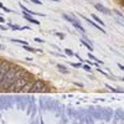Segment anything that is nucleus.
<instances>
[{"instance_id": "nucleus-1", "label": "nucleus", "mask_w": 124, "mask_h": 124, "mask_svg": "<svg viewBox=\"0 0 124 124\" xmlns=\"http://www.w3.org/2000/svg\"><path fill=\"white\" fill-rule=\"evenodd\" d=\"M21 68L23 67H20L17 65H13L11 66V68L6 72V75L3 77L1 81H0V91H9L10 89V87L13 86L15 79L17 78V73H19V71Z\"/></svg>"}, {"instance_id": "nucleus-2", "label": "nucleus", "mask_w": 124, "mask_h": 124, "mask_svg": "<svg viewBox=\"0 0 124 124\" xmlns=\"http://www.w3.org/2000/svg\"><path fill=\"white\" fill-rule=\"evenodd\" d=\"M30 78H31V75L29 73L25 68H21V70L19 71V73H17V78L15 79V82L13 83V86L10 87L9 91H11V92H19V91H21L30 82Z\"/></svg>"}, {"instance_id": "nucleus-3", "label": "nucleus", "mask_w": 124, "mask_h": 124, "mask_svg": "<svg viewBox=\"0 0 124 124\" xmlns=\"http://www.w3.org/2000/svg\"><path fill=\"white\" fill-rule=\"evenodd\" d=\"M47 91V86L42 79H36L34 81L32 88H31V92H45Z\"/></svg>"}, {"instance_id": "nucleus-4", "label": "nucleus", "mask_w": 124, "mask_h": 124, "mask_svg": "<svg viewBox=\"0 0 124 124\" xmlns=\"http://www.w3.org/2000/svg\"><path fill=\"white\" fill-rule=\"evenodd\" d=\"M70 15L72 16V23H71V24L73 25V26H75L76 29H78V30L81 31L82 34H86V30H85V27H83V26L81 25V23H79V20H78V19H77V17H76L75 15H72V14H70Z\"/></svg>"}, {"instance_id": "nucleus-5", "label": "nucleus", "mask_w": 124, "mask_h": 124, "mask_svg": "<svg viewBox=\"0 0 124 124\" xmlns=\"http://www.w3.org/2000/svg\"><path fill=\"white\" fill-rule=\"evenodd\" d=\"M19 6L23 9V11L24 13H26V14H30V15H32V16H45V14H42V13H35V11H32V10H30V9H27L24 4H21V3H19Z\"/></svg>"}, {"instance_id": "nucleus-6", "label": "nucleus", "mask_w": 124, "mask_h": 124, "mask_svg": "<svg viewBox=\"0 0 124 124\" xmlns=\"http://www.w3.org/2000/svg\"><path fill=\"white\" fill-rule=\"evenodd\" d=\"M94 8L98 10L99 13H102V14H104V15H112V11L108 9V8H106L104 5H102V4H94Z\"/></svg>"}, {"instance_id": "nucleus-7", "label": "nucleus", "mask_w": 124, "mask_h": 124, "mask_svg": "<svg viewBox=\"0 0 124 124\" xmlns=\"http://www.w3.org/2000/svg\"><path fill=\"white\" fill-rule=\"evenodd\" d=\"M79 16H81L82 19H83V20H86V21H87L88 24H91V25H92L93 27H96L97 30H99V31H101V32H103V34H106V30H104V29H103L102 26H99L98 24H96L94 21H93V20H89V19H87V17H85L83 15H79Z\"/></svg>"}, {"instance_id": "nucleus-8", "label": "nucleus", "mask_w": 124, "mask_h": 124, "mask_svg": "<svg viewBox=\"0 0 124 124\" xmlns=\"http://www.w3.org/2000/svg\"><path fill=\"white\" fill-rule=\"evenodd\" d=\"M23 15H24V17L27 20L29 23H31V24H35V25H40V21H39V20H35V19L32 17V15L26 14V13H24V11H23Z\"/></svg>"}, {"instance_id": "nucleus-9", "label": "nucleus", "mask_w": 124, "mask_h": 124, "mask_svg": "<svg viewBox=\"0 0 124 124\" xmlns=\"http://www.w3.org/2000/svg\"><path fill=\"white\" fill-rule=\"evenodd\" d=\"M57 70L61 72V73H63V75H68V73H70V70H68L65 65H62V63H58V65H57Z\"/></svg>"}, {"instance_id": "nucleus-10", "label": "nucleus", "mask_w": 124, "mask_h": 124, "mask_svg": "<svg viewBox=\"0 0 124 124\" xmlns=\"http://www.w3.org/2000/svg\"><path fill=\"white\" fill-rule=\"evenodd\" d=\"M24 50L27 51V52H42V50H36L31 46H27V45H24Z\"/></svg>"}, {"instance_id": "nucleus-11", "label": "nucleus", "mask_w": 124, "mask_h": 124, "mask_svg": "<svg viewBox=\"0 0 124 124\" xmlns=\"http://www.w3.org/2000/svg\"><path fill=\"white\" fill-rule=\"evenodd\" d=\"M32 85H34V82H29V83L21 89V91H20V92H24V93H26V92H31V88H32Z\"/></svg>"}, {"instance_id": "nucleus-12", "label": "nucleus", "mask_w": 124, "mask_h": 124, "mask_svg": "<svg viewBox=\"0 0 124 124\" xmlns=\"http://www.w3.org/2000/svg\"><path fill=\"white\" fill-rule=\"evenodd\" d=\"M79 41H81V44H82V45H85V46L89 50V52H92V51H93V46H92V44H88L86 40H81V39H79Z\"/></svg>"}, {"instance_id": "nucleus-13", "label": "nucleus", "mask_w": 124, "mask_h": 124, "mask_svg": "<svg viewBox=\"0 0 124 124\" xmlns=\"http://www.w3.org/2000/svg\"><path fill=\"white\" fill-rule=\"evenodd\" d=\"M92 19L94 20L96 23H98V24H99L101 26H104V23H103V20H101V19H99V17H98V16L96 15V14H92Z\"/></svg>"}, {"instance_id": "nucleus-14", "label": "nucleus", "mask_w": 124, "mask_h": 124, "mask_svg": "<svg viewBox=\"0 0 124 124\" xmlns=\"http://www.w3.org/2000/svg\"><path fill=\"white\" fill-rule=\"evenodd\" d=\"M88 58H89V60H92L93 62H97V63H98V62H99V63H103V61L98 60V58H97L96 56H93V55H92L91 52H88Z\"/></svg>"}, {"instance_id": "nucleus-15", "label": "nucleus", "mask_w": 124, "mask_h": 124, "mask_svg": "<svg viewBox=\"0 0 124 124\" xmlns=\"http://www.w3.org/2000/svg\"><path fill=\"white\" fill-rule=\"evenodd\" d=\"M13 41V42H17V44H23V45H27V42L26 41H24V40H17V39H10Z\"/></svg>"}, {"instance_id": "nucleus-16", "label": "nucleus", "mask_w": 124, "mask_h": 124, "mask_svg": "<svg viewBox=\"0 0 124 124\" xmlns=\"http://www.w3.org/2000/svg\"><path fill=\"white\" fill-rule=\"evenodd\" d=\"M65 54H66L67 56H75V52H73L71 48H65Z\"/></svg>"}, {"instance_id": "nucleus-17", "label": "nucleus", "mask_w": 124, "mask_h": 124, "mask_svg": "<svg viewBox=\"0 0 124 124\" xmlns=\"http://www.w3.org/2000/svg\"><path fill=\"white\" fill-rule=\"evenodd\" d=\"M82 68H83L85 71H87V72H91V71H92L91 65H83V66H82Z\"/></svg>"}, {"instance_id": "nucleus-18", "label": "nucleus", "mask_w": 124, "mask_h": 124, "mask_svg": "<svg viewBox=\"0 0 124 124\" xmlns=\"http://www.w3.org/2000/svg\"><path fill=\"white\" fill-rule=\"evenodd\" d=\"M27 1L34 3V4H36V5H41V4H42V1H41V0H27Z\"/></svg>"}, {"instance_id": "nucleus-19", "label": "nucleus", "mask_w": 124, "mask_h": 124, "mask_svg": "<svg viewBox=\"0 0 124 124\" xmlns=\"http://www.w3.org/2000/svg\"><path fill=\"white\" fill-rule=\"evenodd\" d=\"M113 11H114V14H116V15H118L119 17H123V14H122V13L119 11V10H117V9H114V10H113Z\"/></svg>"}, {"instance_id": "nucleus-20", "label": "nucleus", "mask_w": 124, "mask_h": 124, "mask_svg": "<svg viewBox=\"0 0 124 124\" xmlns=\"http://www.w3.org/2000/svg\"><path fill=\"white\" fill-rule=\"evenodd\" d=\"M1 9L4 10V11H5V13H14V11H13V10H11V9H9V8H6V6H3Z\"/></svg>"}, {"instance_id": "nucleus-21", "label": "nucleus", "mask_w": 124, "mask_h": 124, "mask_svg": "<svg viewBox=\"0 0 124 124\" xmlns=\"http://www.w3.org/2000/svg\"><path fill=\"white\" fill-rule=\"evenodd\" d=\"M34 41H35V42H39V44H42V42H45V41H44L42 39H40V37H36V39H34Z\"/></svg>"}, {"instance_id": "nucleus-22", "label": "nucleus", "mask_w": 124, "mask_h": 124, "mask_svg": "<svg viewBox=\"0 0 124 124\" xmlns=\"http://www.w3.org/2000/svg\"><path fill=\"white\" fill-rule=\"evenodd\" d=\"M72 67H75V68H79V67H82V65L81 63H70Z\"/></svg>"}, {"instance_id": "nucleus-23", "label": "nucleus", "mask_w": 124, "mask_h": 124, "mask_svg": "<svg viewBox=\"0 0 124 124\" xmlns=\"http://www.w3.org/2000/svg\"><path fill=\"white\" fill-rule=\"evenodd\" d=\"M56 35H57L61 40H63V39H65V34H62V32H56Z\"/></svg>"}, {"instance_id": "nucleus-24", "label": "nucleus", "mask_w": 124, "mask_h": 124, "mask_svg": "<svg viewBox=\"0 0 124 124\" xmlns=\"http://www.w3.org/2000/svg\"><path fill=\"white\" fill-rule=\"evenodd\" d=\"M118 67H119V68H120L122 71H124V66H123V65H120V63H118Z\"/></svg>"}, {"instance_id": "nucleus-25", "label": "nucleus", "mask_w": 124, "mask_h": 124, "mask_svg": "<svg viewBox=\"0 0 124 124\" xmlns=\"http://www.w3.org/2000/svg\"><path fill=\"white\" fill-rule=\"evenodd\" d=\"M4 21H5V19H4L1 15H0V23H4Z\"/></svg>"}, {"instance_id": "nucleus-26", "label": "nucleus", "mask_w": 124, "mask_h": 124, "mask_svg": "<svg viewBox=\"0 0 124 124\" xmlns=\"http://www.w3.org/2000/svg\"><path fill=\"white\" fill-rule=\"evenodd\" d=\"M0 30H6V27L3 26V25H0Z\"/></svg>"}, {"instance_id": "nucleus-27", "label": "nucleus", "mask_w": 124, "mask_h": 124, "mask_svg": "<svg viewBox=\"0 0 124 124\" xmlns=\"http://www.w3.org/2000/svg\"><path fill=\"white\" fill-rule=\"evenodd\" d=\"M1 63H3V58H0V70H1Z\"/></svg>"}, {"instance_id": "nucleus-28", "label": "nucleus", "mask_w": 124, "mask_h": 124, "mask_svg": "<svg viewBox=\"0 0 124 124\" xmlns=\"http://www.w3.org/2000/svg\"><path fill=\"white\" fill-rule=\"evenodd\" d=\"M48 1H55V3H58L60 0H48Z\"/></svg>"}, {"instance_id": "nucleus-29", "label": "nucleus", "mask_w": 124, "mask_h": 124, "mask_svg": "<svg viewBox=\"0 0 124 124\" xmlns=\"http://www.w3.org/2000/svg\"><path fill=\"white\" fill-rule=\"evenodd\" d=\"M123 6H124V0H123Z\"/></svg>"}, {"instance_id": "nucleus-30", "label": "nucleus", "mask_w": 124, "mask_h": 124, "mask_svg": "<svg viewBox=\"0 0 124 124\" xmlns=\"http://www.w3.org/2000/svg\"><path fill=\"white\" fill-rule=\"evenodd\" d=\"M0 39H1V36H0Z\"/></svg>"}]
</instances>
